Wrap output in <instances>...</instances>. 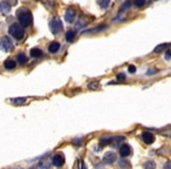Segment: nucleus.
Masks as SVG:
<instances>
[{
  "label": "nucleus",
  "mask_w": 171,
  "mask_h": 169,
  "mask_svg": "<svg viewBox=\"0 0 171 169\" xmlns=\"http://www.w3.org/2000/svg\"><path fill=\"white\" fill-rule=\"evenodd\" d=\"M97 87H98V82H90L89 86H88L89 89H96Z\"/></svg>",
  "instance_id": "4be33fe9"
},
{
  "label": "nucleus",
  "mask_w": 171,
  "mask_h": 169,
  "mask_svg": "<svg viewBox=\"0 0 171 169\" xmlns=\"http://www.w3.org/2000/svg\"><path fill=\"white\" fill-rule=\"evenodd\" d=\"M117 77H118V80H125V75L123 74V73L118 74V75H117Z\"/></svg>",
  "instance_id": "c85d7f7f"
},
{
  "label": "nucleus",
  "mask_w": 171,
  "mask_h": 169,
  "mask_svg": "<svg viewBox=\"0 0 171 169\" xmlns=\"http://www.w3.org/2000/svg\"><path fill=\"white\" fill-rule=\"evenodd\" d=\"M107 27V25H101V26H97L95 30H93V31H90V32H98V31H101V30H104Z\"/></svg>",
  "instance_id": "b1692460"
},
{
  "label": "nucleus",
  "mask_w": 171,
  "mask_h": 169,
  "mask_svg": "<svg viewBox=\"0 0 171 169\" xmlns=\"http://www.w3.org/2000/svg\"><path fill=\"white\" fill-rule=\"evenodd\" d=\"M17 59H18V62H19V63H21V65H23V63H26V62H27V56L25 55L23 53H20V54H18Z\"/></svg>",
  "instance_id": "6ab92c4d"
},
{
  "label": "nucleus",
  "mask_w": 171,
  "mask_h": 169,
  "mask_svg": "<svg viewBox=\"0 0 171 169\" xmlns=\"http://www.w3.org/2000/svg\"><path fill=\"white\" fill-rule=\"evenodd\" d=\"M60 49V44L57 42V41H53L51 45H49V47H48V51L51 52V53H55Z\"/></svg>",
  "instance_id": "ddd939ff"
},
{
  "label": "nucleus",
  "mask_w": 171,
  "mask_h": 169,
  "mask_svg": "<svg viewBox=\"0 0 171 169\" xmlns=\"http://www.w3.org/2000/svg\"><path fill=\"white\" fill-rule=\"evenodd\" d=\"M120 166H122V167H127V162H125L124 160H121V162H120Z\"/></svg>",
  "instance_id": "2f4dec72"
},
{
  "label": "nucleus",
  "mask_w": 171,
  "mask_h": 169,
  "mask_svg": "<svg viewBox=\"0 0 171 169\" xmlns=\"http://www.w3.org/2000/svg\"><path fill=\"white\" fill-rule=\"evenodd\" d=\"M4 66H5L6 69H14L15 66H17V62L14 60H6L5 63H4Z\"/></svg>",
  "instance_id": "f8f14e48"
},
{
  "label": "nucleus",
  "mask_w": 171,
  "mask_h": 169,
  "mask_svg": "<svg viewBox=\"0 0 171 169\" xmlns=\"http://www.w3.org/2000/svg\"><path fill=\"white\" fill-rule=\"evenodd\" d=\"M163 135H165V136H168V137H171V129H169V131H161Z\"/></svg>",
  "instance_id": "393cba45"
},
{
  "label": "nucleus",
  "mask_w": 171,
  "mask_h": 169,
  "mask_svg": "<svg viewBox=\"0 0 171 169\" xmlns=\"http://www.w3.org/2000/svg\"><path fill=\"white\" fill-rule=\"evenodd\" d=\"M75 37H76V33L74 30L67 31V33H66V40H67L68 42H73V41L75 40Z\"/></svg>",
  "instance_id": "9b49d317"
},
{
  "label": "nucleus",
  "mask_w": 171,
  "mask_h": 169,
  "mask_svg": "<svg viewBox=\"0 0 171 169\" xmlns=\"http://www.w3.org/2000/svg\"><path fill=\"white\" fill-rule=\"evenodd\" d=\"M0 11L4 13H10L11 11V5L7 1H0Z\"/></svg>",
  "instance_id": "9d476101"
},
{
  "label": "nucleus",
  "mask_w": 171,
  "mask_h": 169,
  "mask_svg": "<svg viewBox=\"0 0 171 169\" xmlns=\"http://www.w3.org/2000/svg\"><path fill=\"white\" fill-rule=\"evenodd\" d=\"M135 5H136L137 7H141V6L145 5V1H144V0H136V1H135Z\"/></svg>",
  "instance_id": "5701e85b"
},
{
  "label": "nucleus",
  "mask_w": 171,
  "mask_h": 169,
  "mask_svg": "<svg viewBox=\"0 0 171 169\" xmlns=\"http://www.w3.org/2000/svg\"><path fill=\"white\" fill-rule=\"evenodd\" d=\"M52 163L55 166V167H62L63 163H65V156L62 154H55L53 157H52Z\"/></svg>",
  "instance_id": "423d86ee"
},
{
  "label": "nucleus",
  "mask_w": 171,
  "mask_h": 169,
  "mask_svg": "<svg viewBox=\"0 0 171 169\" xmlns=\"http://www.w3.org/2000/svg\"><path fill=\"white\" fill-rule=\"evenodd\" d=\"M12 102L14 105H22L26 102V99L25 97H17V99H12Z\"/></svg>",
  "instance_id": "aec40b11"
},
{
  "label": "nucleus",
  "mask_w": 171,
  "mask_h": 169,
  "mask_svg": "<svg viewBox=\"0 0 171 169\" xmlns=\"http://www.w3.org/2000/svg\"><path fill=\"white\" fill-rule=\"evenodd\" d=\"M8 32H10V34L12 37L15 38L17 40H22L23 37H25V28L20 24H18V22L12 24L11 27L8 28Z\"/></svg>",
  "instance_id": "f257e3e1"
},
{
  "label": "nucleus",
  "mask_w": 171,
  "mask_h": 169,
  "mask_svg": "<svg viewBox=\"0 0 171 169\" xmlns=\"http://www.w3.org/2000/svg\"><path fill=\"white\" fill-rule=\"evenodd\" d=\"M79 167H80V169H86V167H84V163H83L82 161H80V162H79Z\"/></svg>",
  "instance_id": "7c9ffc66"
},
{
  "label": "nucleus",
  "mask_w": 171,
  "mask_h": 169,
  "mask_svg": "<svg viewBox=\"0 0 171 169\" xmlns=\"http://www.w3.org/2000/svg\"><path fill=\"white\" fill-rule=\"evenodd\" d=\"M120 154L122 157H127L131 154V147L129 145H123L120 147Z\"/></svg>",
  "instance_id": "1a4fd4ad"
},
{
  "label": "nucleus",
  "mask_w": 171,
  "mask_h": 169,
  "mask_svg": "<svg viewBox=\"0 0 171 169\" xmlns=\"http://www.w3.org/2000/svg\"><path fill=\"white\" fill-rule=\"evenodd\" d=\"M168 47H170V44H161V45H158L155 49H153V53H161L162 51H164V49H167Z\"/></svg>",
  "instance_id": "4468645a"
},
{
  "label": "nucleus",
  "mask_w": 171,
  "mask_h": 169,
  "mask_svg": "<svg viewBox=\"0 0 171 169\" xmlns=\"http://www.w3.org/2000/svg\"><path fill=\"white\" fill-rule=\"evenodd\" d=\"M142 140H143L147 145H151L152 142L155 141V136H153V134L150 133V131H144V133L142 134Z\"/></svg>",
  "instance_id": "6e6552de"
},
{
  "label": "nucleus",
  "mask_w": 171,
  "mask_h": 169,
  "mask_svg": "<svg viewBox=\"0 0 171 169\" xmlns=\"http://www.w3.org/2000/svg\"><path fill=\"white\" fill-rule=\"evenodd\" d=\"M129 72H130V73H135V72H136V67L133 66V65L129 66Z\"/></svg>",
  "instance_id": "cd10ccee"
},
{
  "label": "nucleus",
  "mask_w": 171,
  "mask_h": 169,
  "mask_svg": "<svg viewBox=\"0 0 171 169\" xmlns=\"http://www.w3.org/2000/svg\"><path fill=\"white\" fill-rule=\"evenodd\" d=\"M156 72H157V69H156V68H151V69H149V71H148V75H151L152 73H156Z\"/></svg>",
  "instance_id": "c756f323"
},
{
  "label": "nucleus",
  "mask_w": 171,
  "mask_h": 169,
  "mask_svg": "<svg viewBox=\"0 0 171 169\" xmlns=\"http://www.w3.org/2000/svg\"><path fill=\"white\" fill-rule=\"evenodd\" d=\"M113 140H114V137H103V139L100 140V145L102 147L107 146V145H110V143H113Z\"/></svg>",
  "instance_id": "dca6fc26"
},
{
  "label": "nucleus",
  "mask_w": 171,
  "mask_h": 169,
  "mask_svg": "<svg viewBox=\"0 0 171 169\" xmlns=\"http://www.w3.org/2000/svg\"><path fill=\"white\" fill-rule=\"evenodd\" d=\"M14 169H17V168H14ZM18 169H19V168H18Z\"/></svg>",
  "instance_id": "473e14b6"
},
{
  "label": "nucleus",
  "mask_w": 171,
  "mask_h": 169,
  "mask_svg": "<svg viewBox=\"0 0 171 169\" xmlns=\"http://www.w3.org/2000/svg\"><path fill=\"white\" fill-rule=\"evenodd\" d=\"M170 153H171V151H170Z\"/></svg>",
  "instance_id": "72a5a7b5"
},
{
  "label": "nucleus",
  "mask_w": 171,
  "mask_h": 169,
  "mask_svg": "<svg viewBox=\"0 0 171 169\" xmlns=\"http://www.w3.org/2000/svg\"><path fill=\"white\" fill-rule=\"evenodd\" d=\"M171 59V51H167L165 53V60H170Z\"/></svg>",
  "instance_id": "bb28decb"
},
{
  "label": "nucleus",
  "mask_w": 171,
  "mask_h": 169,
  "mask_svg": "<svg viewBox=\"0 0 171 169\" xmlns=\"http://www.w3.org/2000/svg\"><path fill=\"white\" fill-rule=\"evenodd\" d=\"M13 42H12V40L10 39L8 37H4L1 38V40H0V48L4 51V52H11L12 49H13Z\"/></svg>",
  "instance_id": "20e7f679"
},
{
  "label": "nucleus",
  "mask_w": 171,
  "mask_h": 169,
  "mask_svg": "<svg viewBox=\"0 0 171 169\" xmlns=\"http://www.w3.org/2000/svg\"><path fill=\"white\" fill-rule=\"evenodd\" d=\"M75 17H76V11L75 8H73V7H69L66 11V13H65V20L67 22H73L75 20Z\"/></svg>",
  "instance_id": "39448f33"
},
{
  "label": "nucleus",
  "mask_w": 171,
  "mask_h": 169,
  "mask_svg": "<svg viewBox=\"0 0 171 169\" xmlns=\"http://www.w3.org/2000/svg\"><path fill=\"white\" fill-rule=\"evenodd\" d=\"M18 19H19V24L22 27H27V26H29L32 24L33 15H32V13L29 11H22V12L19 13Z\"/></svg>",
  "instance_id": "f03ea898"
},
{
  "label": "nucleus",
  "mask_w": 171,
  "mask_h": 169,
  "mask_svg": "<svg viewBox=\"0 0 171 169\" xmlns=\"http://www.w3.org/2000/svg\"><path fill=\"white\" fill-rule=\"evenodd\" d=\"M163 169H171V161H168V162H165V165H164Z\"/></svg>",
  "instance_id": "a878e982"
},
{
  "label": "nucleus",
  "mask_w": 171,
  "mask_h": 169,
  "mask_svg": "<svg viewBox=\"0 0 171 169\" xmlns=\"http://www.w3.org/2000/svg\"><path fill=\"white\" fill-rule=\"evenodd\" d=\"M31 56H33V58H41L42 56V51L40 49V48H32L31 49Z\"/></svg>",
  "instance_id": "2eb2a0df"
},
{
  "label": "nucleus",
  "mask_w": 171,
  "mask_h": 169,
  "mask_svg": "<svg viewBox=\"0 0 171 169\" xmlns=\"http://www.w3.org/2000/svg\"><path fill=\"white\" fill-rule=\"evenodd\" d=\"M144 169H156V163L151 161V160H149V161H147L145 163H144Z\"/></svg>",
  "instance_id": "a211bd4d"
},
{
  "label": "nucleus",
  "mask_w": 171,
  "mask_h": 169,
  "mask_svg": "<svg viewBox=\"0 0 171 169\" xmlns=\"http://www.w3.org/2000/svg\"><path fill=\"white\" fill-rule=\"evenodd\" d=\"M115 161H116V154L114 151H108V153L104 154V156H103V162L104 163L112 165V163H114Z\"/></svg>",
  "instance_id": "0eeeda50"
},
{
  "label": "nucleus",
  "mask_w": 171,
  "mask_h": 169,
  "mask_svg": "<svg viewBox=\"0 0 171 169\" xmlns=\"http://www.w3.org/2000/svg\"><path fill=\"white\" fill-rule=\"evenodd\" d=\"M88 22H89V20H87V18L81 17V18L79 19V22H77V28H82V27L87 26Z\"/></svg>",
  "instance_id": "f3484780"
},
{
  "label": "nucleus",
  "mask_w": 171,
  "mask_h": 169,
  "mask_svg": "<svg viewBox=\"0 0 171 169\" xmlns=\"http://www.w3.org/2000/svg\"><path fill=\"white\" fill-rule=\"evenodd\" d=\"M98 5H100L102 8H107V7L110 5V1H100Z\"/></svg>",
  "instance_id": "412c9836"
},
{
  "label": "nucleus",
  "mask_w": 171,
  "mask_h": 169,
  "mask_svg": "<svg viewBox=\"0 0 171 169\" xmlns=\"http://www.w3.org/2000/svg\"><path fill=\"white\" fill-rule=\"evenodd\" d=\"M49 28H51V31H52V33L53 34H59L62 30H63V25H62V21H61V19L60 18H53V20L49 22Z\"/></svg>",
  "instance_id": "7ed1b4c3"
}]
</instances>
